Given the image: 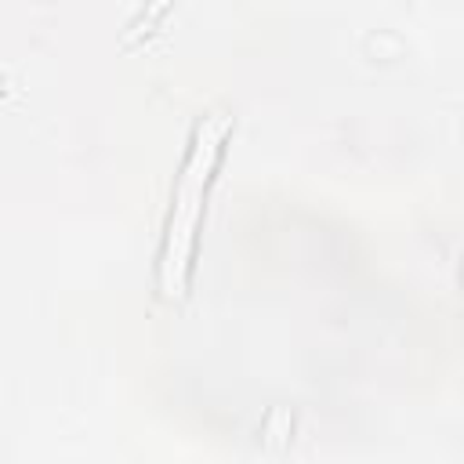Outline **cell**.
I'll list each match as a JSON object with an SVG mask.
<instances>
[{
    "label": "cell",
    "mask_w": 464,
    "mask_h": 464,
    "mask_svg": "<svg viewBox=\"0 0 464 464\" xmlns=\"http://www.w3.org/2000/svg\"><path fill=\"white\" fill-rule=\"evenodd\" d=\"M221 134H225V120L221 116H210V120L199 123L196 145H192L185 174L178 181V199H174V214H170V236H167L163 268H160V286H163L167 297H181V290H185V265H188V250H192L196 210L203 203V185H207L210 167L218 160Z\"/></svg>",
    "instance_id": "6da1fadb"
},
{
    "label": "cell",
    "mask_w": 464,
    "mask_h": 464,
    "mask_svg": "<svg viewBox=\"0 0 464 464\" xmlns=\"http://www.w3.org/2000/svg\"><path fill=\"white\" fill-rule=\"evenodd\" d=\"M167 7V0H152V7H149V14H160Z\"/></svg>",
    "instance_id": "7a4b0ae2"
}]
</instances>
